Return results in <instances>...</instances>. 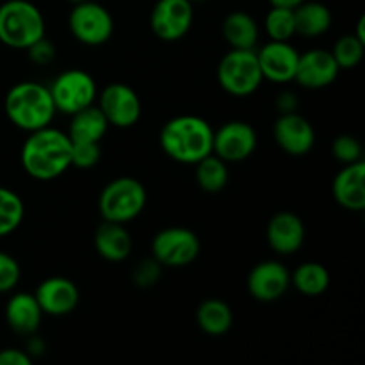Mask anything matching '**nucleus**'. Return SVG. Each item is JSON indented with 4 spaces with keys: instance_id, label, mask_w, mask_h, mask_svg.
Returning a JSON list of instances; mask_svg holds the SVG:
<instances>
[{
    "instance_id": "f257e3e1",
    "label": "nucleus",
    "mask_w": 365,
    "mask_h": 365,
    "mask_svg": "<svg viewBox=\"0 0 365 365\" xmlns=\"http://www.w3.org/2000/svg\"><path fill=\"white\" fill-rule=\"evenodd\" d=\"M21 166L36 180H53L71 168V141L57 128L31 132L21 146Z\"/></svg>"
},
{
    "instance_id": "f03ea898",
    "label": "nucleus",
    "mask_w": 365,
    "mask_h": 365,
    "mask_svg": "<svg viewBox=\"0 0 365 365\" xmlns=\"http://www.w3.org/2000/svg\"><path fill=\"white\" fill-rule=\"evenodd\" d=\"M212 139L214 130L209 121L195 114L171 118L159 135L163 152L182 164H196L212 153Z\"/></svg>"
},
{
    "instance_id": "7ed1b4c3",
    "label": "nucleus",
    "mask_w": 365,
    "mask_h": 365,
    "mask_svg": "<svg viewBox=\"0 0 365 365\" xmlns=\"http://www.w3.org/2000/svg\"><path fill=\"white\" fill-rule=\"evenodd\" d=\"M4 109L14 127L27 132L48 127L57 113L50 89L31 81L20 82L7 91Z\"/></svg>"
},
{
    "instance_id": "20e7f679",
    "label": "nucleus",
    "mask_w": 365,
    "mask_h": 365,
    "mask_svg": "<svg viewBox=\"0 0 365 365\" xmlns=\"http://www.w3.org/2000/svg\"><path fill=\"white\" fill-rule=\"evenodd\" d=\"M45 36V18L29 0H7L0 6V41L27 50Z\"/></svg>"
},
{
    "instance_id": "39448f33",
    "label": "nucleus",
    "mask_w": 365,
    "mask_h": 365,
    "mask_svg": "<svg viewBox=\"0 0 365 365\" xmlns=\"http://www.w3.org/2000/svg\"><path fill=\"white\" fill-rule=\"evenodd\" d=\"M146 189L138 178L120 177L103 187L98 198V209L103 221L128 223L145 210Z\"/></svg>"
},
{
    "instance_id": "423d86ee",
    "label": "nucleus",
    "mask_w": 365,
    "mask_h": 365,
    "mask_svg": "<svg viewBox=\"0 0 365 365\" xmlns=\"http://www.w3.org/2000/svg\"><path fill=\"white\" fill-rule=\"evenodd\" d=\"M217 82L232 96H250L260 88L264 77L255 48H232L217 64Z\"/></svg>"
},
{
    "instance_id": "0eeeda50",
    "label": "nucleus",
    "mask_w": 365,
    "mask_h": 365,
    "mask_svg": "<svg viewBox=\"0 0 365 365\" xmlns=\"http://www.w3.org/2000/svg\"><path fill=\"white\" fill-rule=\"evenodd\" d=\"M56 110L64 114H75L86 107L93 106L98 96L96 82L88 71L66 70L53 78L50 86Z\"/></svg>"
},
{
    "instance_id": "6e6552de",
    "label": "nucleus",
    "mask_w": 365,
    "mask_h": 365,
    "mask_svg": "<svg viewBox=\"0 0 365 365\" xmlns=\"http://www.w3.org/2000/svg\"><path fill=\"white\" fill-rule=\"evenodd\" d=\"M68 25H70L73 38L89 46L107 43L114 31V20L109 9H106L98 2H91V0L75 4L70 18H68Z\"/></svg>"
},
{
    "instance_id": "1a4fd4ad",
    "label": "nucleus",
    "mask_w": 365,
    "mask_h": 365,
    "mask_svg": "<svg viewBox=\"0 0 365 365\" xmlns=\"http://www.w3.org/2000/svg\"><path fill=\"white\" fill-rule=\"evenodd\" d=\"M152 255L160 266L184 267L195 262L200 255V239L184 227H170L160 230L152 241Z\"/></svg>"
},
{
    "instance_id": "9d476101",
    "label": "nucleus",
    "mask_w": 365,
    "mask_h": 365,
    "mask_svg": "<svg viewBox=\"0 0 365 365\" xmlns=\"http://www.w3.org/2000/svg\"><path fill=\"white\" fill-rule=\"evenodd\" d=\"M98 107L107 123L118 128L134 127L141 118V100L127 84L114 82L98 95Z\"/></svg>"
},
{
    "instance_id": "9b49d317",
    "label": "nucleus",
    "mask_w": 365,
    "mask_h": 365,
    "mask_svg": "<svg viewBox=\"0 0 365 365\" xmlns=\"http://www.w3.org/2000/svg\"><path fill=\"white\" fill-rule=\"evenodd\" d=\"M195 9L189 0H159L152 9L150 27L163 41H178L191 31Z\"/></svg>"
},
{
    "instance_id": "f8f14e48",
    "label": "nucleus",
    "mask_w": 365,
    "mask_h": 365,
    "mask_svg": "<svg viewBox=\"0 0 365 365\" xmlns=\"http://www.w3.org/2000/svg\"><path fill=\"white\" fill-rule=\"evenodd\" d=\"M255 148L257 132L246 121H228L214 132L212 153H216L225 163H239L248 159Z\"/></svg>"
},
{
    "instance_id": "ddd939ff",
    "label": "nucleus",
    "mask_w": 365,
    "mask_h": 365,
    "mask_svg": "<svg viewBox=\"0 0 365 365\" xmlns=\"http://www.w3.org/2000/svg\"><path fill=\"white\" fill-rule=\"evenodd\" d=\"M291 285V273L278 260L259 262L248 274L246 287L252 298L259 302H277L287 292Z\"/></svg>"
},
{
    "instance_id": "4468645a",
    "label": "nucleus",
    "mask_w": 365,
    "mask_h": 365,
    "mask_svg": "<svg viewBox=\"0 0 365 365\" xmlns=\"http://www.w3.org/2000/svg\"><path fill=\"white\" fill-rule=\"evenodd\" d=\"M273 135L277 145L285 153L294 157L307 155L314 148L316 132L312 123L298 113H285L274 121Z\"/></svg>"
},
{
    "instance_id": "2eb2a0df",
    "label": "nucleus",
    "mask_w": 365,
    "mask_h": 365,
    "mask_svg": "<svg viewBox=\"0 0 365 365\" xmlns=\"http://www.w3.org/2000/svg\"><path fill=\"white\" fill-rule=\"evenodd\" d=\"M262 77L277 84L294 81L296 68H298L299 52L289 41H273L262 46L257 52Z\"/></svg>"
},
{
    "instance_id": "dca6fc26",
    "label": "nucleus",
    "mask_w": 365,
    "mask_h": 365,
    "mask_svg": "<svg viewBox=\"0 0 365 365\" xmlns=\"http://www.w3.org/2000/svg\"><path fill=\"white\" fill-rule=\"evenodd\" d=\"M339 71L341 68L335 63L330 50L312 48L307 50L305 53H299L294 81L303 88L321 89L334 84Z\"/></svg>"
},
{
    "instance_id": "f3484780",
    "label": "nucleus",
    "mask_w": 365,
    "mask_h": 365,
    "mask_svg": "<svg viewBox=\"0 0 365 365\" xmlns=\"http://www.w3.org/2000/svg\"><path fill=\"white\" fill-rule=\"evenodd\" d=\"M43 314L48 316H66L78 305V287L66 277L45 278L34 292Z\"/></svg>"
},
{
    "instance_id": "a211bd4d",
    "label": "nucleus",
    "mask_w": 365,
    "mask_h": 365,
    "mask_svg": "<svg viewBox=\"0 0 365 365\" xmlns=\"http://www.w3.org/2000/svg\"><path fill=\"white\" fill-rule=\"evenodd\" d=\"M267 242L278 255H292L305 241V225L294 212H278L267 223Z\"/></svg>"
},
{
    "instance_id": "6ab92c4d",
    "label": "nucleus",
    "mask_w": 365,
    "mask_h": 365,
    "mask_svg": "<svg viewBox=\"0 0 365 365\" xmlns=\"http://www.w3.org/2000/svg\"><path fill=\"white\" fill-rule=\"evenodd\" d=\"M331 192L337 200L339 205L348 210L365 209V163L356 160V163L346 164L334 178L331 184Z\"/></svg>"
},
{
    "instance_id": "aec40b11",
    "label": "nucleus",
    "mask_w": 365,
    "mask_h": 365,
    "mask_svg": "<svg viewBox=\"0 0 365 365\" xmlns=\"http://www.w3.org/2000/svg\"><path fill=\"white\" fill-rule=\"evenodd\" d=\"M43 319V310L31 292H16L6 305V321L13 331L20 335H32L38 331Z\"/></svg>"
},
{
    "instance_id": "412c9836",
    "label": "nucleus",
    "mask_w": 365,
    "mask_h": 365,
    "mask_svg": "<svg viewBox=\"0 0 365 365\" xmlns=\"http://www.w3.org/2000/svg\"><path fill=\"white\" fill-rule=\"evenodd\" d=\"M95 248L102 259L109 262H121L132 252V237L121 223L103 221L95 232Z\"/></svg>"
},
{
    "instance_id": "4be33fe9",
    "label": "nucleus",
    "mask_w": 365,
    "mask_h": 365,
    "mask_svg": "<svg viewBox=\"0 0 365 365\" xmlns=\"http://www.w3.org/2000/svg\"><path fill=\"white\" fill-rule=\"evenodd\" d=\"M109 123L98 106H89L71 114L68 138L71 143H100L106 135Z\"/></svg>"
},
{
    "instance_id": "5701e85b",
    "label": "nucleus",
    "mask_w": 365,
    "mask_h": 365,
    "mask_svg": "<svg viewBox=\"0 0 365 365\" xmlns=\"http://www.w3.org/2000/svg\"><path fill=\"white\" fill-rule=\"evenodd\" d=\"M223 38L232 48H255L259 41V25L252 14L234 11L223 20Z\"/></svg>"
},
{
    "instance_id": "b1692460",
    "label": "nucleus",
    "mask_w": 365,
    "mask_h": 365,
    "mask_svg": "<svg viewBox=\"0 0 365 365\" xmlns=\"http://www.w3.org/2000/svg\"><path fill=\"white\" fill-rule=\"evenodd\" d=\"M196 321H198V327L202 328L203 334L220 337L232 328L234 314H232L228 303H225L223 299L210 298L200 303V307L196 309Z\"/></svg>"
},
{
    "instance_id": "393cba45",
    "label": "nucleus",
    "mask_w": 365,
    "mask_h": 365,
    "mask_svg": "<svg viewBox=\"0 0 365 365\" xmlns=\"http://www.w3.org/2000/svg\"><path fill=\"white\" fill-rule=\"evenodd\" d=\"M294 24L296 34L316 38L331 27V13L324 4L303 0L294 7Z\"/></svg>"
},
{
    "instance_id": "a878e982",
    "label": "nucleus",
    "mask_w": 365,
    "mask_h": 365,
    "mask_svg": "<svg viewBox=\"0 0 365 365\" xmlns=\"http://www.w3.org/2000/svg\"><path fill=\"white\" fill-rule=\"evenodd\" d=\"M291 284L303 296L316 298V296L324 294L330 287V273L319 262H303L291 274Z\"/></svg>"
},
{
    "instance_id": "bb28decb",
    "label": "nucleus",
    "mask_w": 365,
    "mask_h": 365,
    "mask_svg": "<svg viewBox=\"0 0 365 365\" xmlns=\"http://www.w3.org/2000/svg\"><path fill=\"white\" fill-rule=\"evenodd\" d=\"M196 166V182L205 192H220L228 184V168L216 153L200 159Z\"/></svg>"
},
{
    "instance_id": "cd10ccee",
    "label": "nucleus",
    "mask_w": 365,
    "mask_h": 365,
    "mask_svg": "<svg viewBox=\"0 0 365 365\" xmlns=\"http://www.w3.org/2000/svg\"><path fill=\"white\" fill-rule=\"evenodd\" d=\"M24 216L25 205L20 196L0 185V237L13 234L24 221Z\"/></svg>"
},
{
    "instance_id": "c85d7f7f",
    "label": "nucleus",
    "mask_w": 365,
    "mask_h": 365,
    "mask_svg": "<svg viewBox=\"0 0 365 365\" xmlns=\"http://www.w3.org/2000/svg\"><path fill=\"white\" fill-rule=\"evenodd\" d=\"M266 32L273 41H291L296 34L294 9L273 6L266 14Z\"/></svg>"
},
{
    "instance_id": "c756f323",
    "label": "nucleus",
    "mask_w": 365,
    "mask_h": 365,
    "mask_svg": "<svg viewBox=\"0 0 365 365\" xmlns=\"http://www.w3.org/2000/svg\"><path fill=\"white\" fill-rule=\"evenodd\" d=\"M364 50L365 43L360 41L355 34H344L335 41L334 50H330V52L341 70H351V68L360 64L364 57Z\"/></svg>"
},
{
    "instance_id": "7c9ffc66",
    "label": "nucleus",
    "mask_w": 365,
    "mask_h": 365,
    "mask_svg": "<svg viewBox=\"0 0 365 365\" xmlns=\"http://www.w3.org/2000/svg\"><path fill=\"white\" fill-rule=\"evenodd\" d=\"M331 153L342 164H351L362 160V145L355 135L342 134L337 135L331 143Z\"/></svg>"
},
{
    "instance_id": "2f4dec72",
    "label": "nucleus",
    "mask_w": 365,
    "mask_h": 365,
    "mask_svg": "<svg viewBox=\"0 0 365 365\" xmlns=\"http://www.w3.org/2000/svg\"><path fill=\"white\" fill-rule=\"evenodd\" d=\"M102 148L100 143H71V166L78 170H91L98 164Z\"/></svg>"
},
{
    "instance_id": "473e14b6",
    "label": "nucleus",
    "mask_w": 365,
    "mask_h": 365,
    "mask_svg": "<svg viewBox=\"0 0 365 365\" xmlns=\"http://www.w3.org/2000/svg\"><path fill=\"white\" fill-rule=\"evenodd\" d=\"M20 264L9 253L0 252V292H9L20 282Z\"/></svg>"
},
{
    "instance_id": "72a5a7b5",
    "label": "nucleus",
    "mask_w": 365,
    "mask_h": 365,
    "mask_svg": "<svg viewBox=\"0 0 365 365\" xmlns=\"http://www.w3.org/2000/svg\"><path fill=\"white\" fill-rule=\"evenodd\" d=\"M160 273H163V266L152 257V259H145L135 267L132 278L138 287L148 289L160 280Z\"/></svg>"
},
{
    "instance_id": "f704fd0d",
    "label": "nucleus",
    "mask_w": 365,
    "mask_h": 365,
    "mask_svg": "<svg viewBox=\"0 0 365 365\" xmlns=\"http://www.w3.org/2000/svg\"><path fill=\"white\" fill-rule=\"evenodd\" d=\"M27 52L32 63L39 64V66H46V64L52 63L53 57H56V46L43 36L41 39H38V41L32 43V45L29 46Z\"/></svg>"
},
{
    "instance_id": "c9c22d12",
    "label": "nucleus",
    "mask_w": 365,
    "mask_h": 365,
    "mask_svg": "<svg viewBox=\"0 0 365 365\" xmlns=\"http://www.w3.org/2000/svg\"><path fill=\"white\" fill-rule=\"evenodd\" d=\"M32 356L18 348H6L0 351V365H31Z\"/></svg>"
},
{
    "instance_id": "e433bc0d",
    "label": "nucleus",
    "mask_w": 365,
    "mask_h": 365,
    "mask_svg": "<svg viewBox=\"0 0 365 365\" xmlns=\"http://www.w3.org/2000/svg\"><path fill=\"white\" fill-rule=\"evenodd\" d=\"M277 107L282 114L296 113V109H298V98H296L294 93L291 91L280 93L277 98Z\"/></svg>"
},
{
    "instance_id": "4c0bfd02",
    "label": "nucleus",
    "mask_w": 365,
    "mask_h": 365,
    "mask_svg": "<svg viewBox=\"0 0 365 365\" xmlns=\"http://www.w3.org/2000/svg\"><path fill=\"white\" fill-rule=\"evenodd\" d=\"M27 353L29 355H41L43 353V342L38 341V339H32L31 342H29V348H27Z\"/></svg>"
},
{
    "instance_id": "58836bf2",
    "label": "nucleus",
    "mask_w": 365,
    "mask_h": 365,
    "mask_svg": "<svg viewBox=\"0 0 365 365\" xmlns=\"http://www.w3.org/2000/svg\"><path fill=\"white\" fill-rule=\"evenodd\" d=\"M271 6H280V7H291V9H294L296 6H299V4L303 2V0H269Z\"/></svg>"
},
{
    "instance_id": "ea45409f",
    "label": "nucleus",
    "mask_w": 365,
    "mask_h": 365,
    "mask_svg": "<svg viewBox=\"0 0 365 365\" xmlns=\"http://www.w3.org/2000/svg\"><path fill=\"white\" fill-rule=\"evenodd\" d=\"M364 25H365V18H364V16H360L359 24H356V32H355V36H356V38L360 39V41H364V43H365V31H364Z\"/></svg>"
},
{
    "instance_id": "a19ab883",
    "label": "nucleus",
    "mask_w": 365,
    "mask_h": 365,
    "mask_svg": "<svg viewBox=\"0 0 365 365\" xmlns=\"http://www.w3.org/2000/svg\"><path fill=\"white\" fill-rule=\"evenodd\" d=\"M189 2L195 4V2H205V0H189Z\"/></svg>"
},
{
    "instance_id": "79ce46f5",
    "label": "nucleus",
    "mask_w": 365,
    "mask_h": 365,
    "mask_svg": "<svg viewBox=\"0 0 365 365\" xmlns=\"http://www.w3.org/2000/svg\"><path fill=\"white\" fill-rule=\"evenodd\" d=\"M70 2H73V4H78V2H84V0H70Z\"/></svg>"
}]
</instances>
